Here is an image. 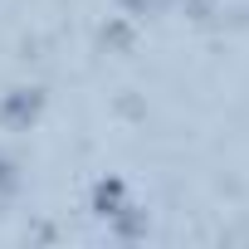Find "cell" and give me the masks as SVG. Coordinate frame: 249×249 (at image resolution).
Returning a JSON list of instances; mask_svg holds the SVG:
<instances>
[{
  "mask_svg": "<svg viewBox=\"0 0 249 249\" xmlns=\"http://www.w3.org/2000/svg\"><path fill=\"white\" fill-rule=\"evenodd\" d=\"M117 5H122V10H127V15H147V10L157 5V0H117Z\"/></svg>",
  "mask_w": 249,
  "mask_h": 249,
  "instance_id": "5",
  "label": "cell"
},
{
  "mask_svg": "<svg viewBox=\"0 0 249 249\" xmlns=\"http://www.w3.org/2000/svg\"><path fill=\"white\" fill-rule=\"evenodd\" d=\"M15 186H20V176H15V161H10L5 152H0V196H10Z\"/></svg>",
  "mask_w": 249,
  "mask_h": 249,
  "instance_id": "4",
  "label": "cell"
},
{
  "mask_svg": "<svg viewBox=\"0 0 249 249\" xmlns=\"http://www.w3.org/2000/svg\"><path fill=\"white\" fill-rule=\"evenodd\" d=\"M132 205V196H127V181L122 176H103L93 191H88V210L98 215V220H112L117 210H127Z\"/></svg>",
  "mask_w": 249,
  "mask_h": 249,
  "instance_id": "2",
  "label": "cell"
},
{
  "mask_svg": "<svg viewBox=\"0 0 249 249\" xmlns=\"http://www.w3.org/2000/svg\"><path fill=\"white\" fill-rule=\"evenodd\" d=\"M122 239H137V234H147V210H137V205H127V210H117L112 220H107Z\"/></svg>",
  "mask_w": 249,
  "mask_h": 249,
  "instance_id": "3",
  "label": "cell"
},
{
  "mask_svg": "<svg viewBox=\"0 0 249 249\" xmlns=\"http://www.w3.org/2000/svg\"><path fill=\"white\" fill-rule=\"evenodd\" d=\"M44 112V93L39 88H10L0 98V122H5L10 132H30Z\"/></svg>",
  "mask_w": 249,
  "mask_h": 249,
  "instance_id": "1",
  "label": "cell"
}]
</instances>
